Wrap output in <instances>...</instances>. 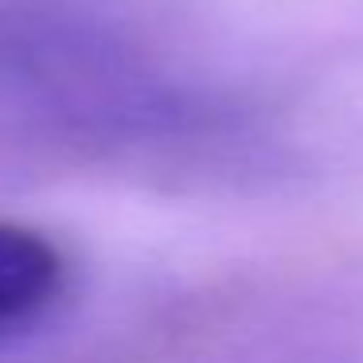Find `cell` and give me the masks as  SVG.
I'll return each mask as SVG.
<instances>
[{
	"label": "cell",
	"instance_id": "obj_1",
	"mask_svg": "<svg viewBox=\"0 0 363 363\" xmlns=\"http://www.w3.org/2000/svg\"><path fill=\"white\" fill-rule=\"evenodd\" d=\"M0 113L63 133L129 137L180 125L191 102L113 24L63 4H4Z\"/></svg>",
	"mask_w": 363,
	"mask_h": 363
},
{
	"label": "cell",
	"instance_id": "obj_2",
	"mask_svg": "<svg viewBox=\"0 0 363 363\" xmlns=\"http://www.w3.org/2000/svg\"><path fill=\"white\" fill-rule=\"evenodd\" d=\"M67 289V262L48 235L0 223V344L35 328Z\"/></svg>",
	"mask_w": 363,
	"mask_h": 363
}]
</instances>
